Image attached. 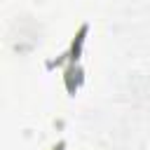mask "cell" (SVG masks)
<instances>
[{
  "mask_svg": "<svg viewBox=\"0 0 150 150\" xmlns=\"http://www.w3.org/2000/svg\"><path fill=\"white\" fill-rule=\"evenodd\" d=\"M52 150H63V143H59V145H54Z\"/></svg>",
  "mask_w": 150,
  "mask_h": 150,
  "instance_id": "cell-1",
  "label": "cell"
}]
</instances>
